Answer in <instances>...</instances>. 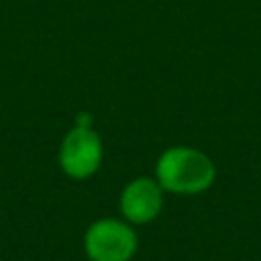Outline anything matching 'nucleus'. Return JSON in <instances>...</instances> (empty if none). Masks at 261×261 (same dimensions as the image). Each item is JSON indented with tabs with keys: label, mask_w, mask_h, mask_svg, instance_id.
Here are the masks:
<instances>
[{
	"label": "nucleus",
	"mask_w": 261,
	"mask_h": 261,
	"mask_svg": "<svg viewBox=\"0 0 261 261\" xmlns=\"http://www.w3.org/2000/svg\"><path fill=\"white\" fill-rule=\"evenodd\" d=\"M139 239L124 218H98L84 234V251L90 261H130Z\"/></svg>",
	"instance_id": "nucleus-2"
},
{
	"label": "nucleus",
	"mask_w": 261,
	"mask_h": 261,
	"mask_svg": "<svg viewBox=\"0 0 261 261\" xmlns=\"http://www.w3.org/2000/svg\"><path fill=\"white\" fill-rule=\"evenodd\" d=\"M104 157V147L100 135L92 126L73 124L71 130L63 137L57 153V161L61 171L71 179H88L92 177Z\"/></svg>",
	"instance_id": "nucleus-3"
},
{
	"label": "nucleus",
	"mask_w": 261,
	"mask_h": 261,
	"mask_svg": "<svg viewBox=\"0 0 261 261\" xmlns=\"http://www.w3.org/2000/svg\"><path fill=\"white\" fill-rule=\"evenodd\" d=\"M155 179L163 192L196 196L206 192L216 179L214 161L196 147L175 145L165 149L155 163Z\"/></svg>",
	"instance_id": "nucleus-1"
},
{
	"label": "nucleus",
	"mask_w": 261,
	"mask_h": 261,
	"mask_svg": "<svg viewBox=\"0 0 261 261\" xmlns=\"http://www.w3.org/2000/svg\"><path fill=\"white\" fill-rule=\"evenodd\" d=\"M118 204L120 214L128 224H149L163 210V188L155 177H135L122 188Z\"/></svg>",
	"instance_id": "nucleus-4"
}]
</instances>
